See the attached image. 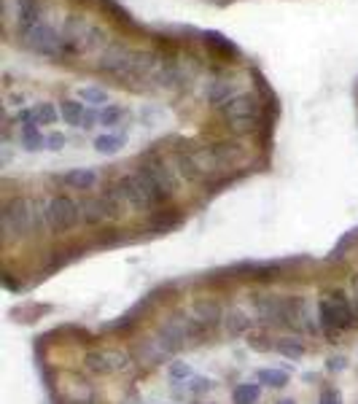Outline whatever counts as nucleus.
Returning <instances> with one entry per match:
<instances>
[{"label": "nucleus", "mask_w": 358, "mask_h": 404, "mask_svg": "<svg viewBox=\"0 0 358 404\" xmlns=\"http://www.w3.org/2000/svg\"><path fill=\"white\" fill-rule=\"evenodd\" d=\"M95 68H97V73H102V76L119 78L124 87L146 89L149 76L159 68V62H156V54L153 52L132 49V46H127V43H108V46L97 54Z\"/></svg>", "instance_id": "1"}, {"label": "nucleus", "mask_w": 358, "mask_h": 404, "mask_svg": "<svg viewBox=\"0 0 358 404\" xmlns=\"http://www.w3.org/2000/svg\"><path fill=\"white\" fill-rule=\"evenodd\" d=\"M46 227V213L41 197H14L3 208V232L8 240L30 237Z\"/></svg>", "instance_id": "2"}, {"label": "nucleus", "mask_w": 358, "mask_h": 404, "mask_svg": "<svg viewBox=\"0 0 358 404\" xmlns=\"http://www.w3.org/2000/svg\"><path fill=\"white\" fill-rule=\"evenodd\" d=\"M318 323L329 337L353 329L358 323V316L353 310V302L345 291H329L318 302Z\"/></svg>", "instance_id": "3"}, {"label": "nucleus", "mask_w": 358, "mask_h": 404, "mask_svg": "<svg viewBox=\"0 0 358 404\" xmlns=\"http://www.w3.org/2000/svg\"><path fill=\"white\" fill-rule=\"evenodd\" d=\"M116 183H119L121 194L127 197L130 208H132L135 213H156L165 202H167V197L159 192L151 181L140 173V170L121 176Z\"/></svg>", "instance_id": "4"}, {"label": "nucleus", "mask_w": 358, "mask_h": 404, "mask_svg": "<svg viewBox=\"0 0 358 404\" xmlns=\"http://www.w3.org/2000/svg\"><path fill=\"white\" fill-rule=\"evenodd\" d=\"M43 213H46V227L57 235L70 232L81 221V205L68 194H51L43 200Z\"/></svg>", "instance_id": "5"}, {"label": "nucleus", "mask_w": 358, "mask_h": 404, "mask_svg": "<svg viewBox=\"0 0 358 404\" xmlns=\"http://www.w3.org/2000/svg\"><path fill=\"white\" fill-rule=\"evenodd\" d=\"M137 170L149 178V181H151L153 186L165 194L167 200H170L172 194H175V189H178V178H181L178 176V170H175L172 159L165 157V154H159V151H149L146 157L140 159Z\"/></svg>", "instance_id": "6"}, {"label": "nucleus", "mask_w": 358, "mask_h": 404, "mask_svg": "<svg viewBox=\"0 0 358 404\" xmlns=\"http://www.w3.org/2000/svg\"><path fill=\"white\" fill-rule=\"evenodd\" d=\"M19 43H22V49L38 54V57H49V60L65 54V41H62V36H60L51 25H46V22H38L30 30L19 33Z\"/></svg>", "instance_id": "7"}, {"label": "nucleus", "mask_w": 358, "mask_h": 404, "mask_svg": "<svg viewBox=\"0 0 358 404\" xmlns=\"http://www.w3.org/2000/svg\"><path fill=\"white\" fill-rule=\"evenodd\" d=\"M223 122L229 124L232 132H254L259 124V103L251 92H240L237 97H232L226 106L221 108Z\"/></svg>", "instance_id": "8"}, {"label": "nucleus", "mask_w": 358, "mask_h": 404, "mask_svg": "<svg viewBox=\"0 0 358 404\" xmlns=\"http://www.w3.org/2000/svg\"><path fill=\"white\" fill-rule=\"evenodd\" d=\"M84 367L92 375H119L132 367V358L119 348H102L84 356Z\"/></svg>", "instance_id": "9"}, {"label": "nucleus", "mask_w": 358, "mask_h": 404, "mask_svg": "<svg viewBox=\"0 0 358 404\" xmlns=\"http://www.w3.org/2000/svg\"><path fill=\"white\" fill-rule=\"evenodd\" d=\"M156 337L162 340V345L170 353H178L181 348L188 345V323L186 316H170L165 318L159 326H156Z\"/></svg>", "instance_id": "10"}, {"label": "nucleus", "mask_w": 358, "mask_h": 404, "mask_svg": "<svg viewBox=\"0 0 358 404\" xmlns=\"http://www.w3.org/2000/svg\"><path fill=\"white\" fill-rule=\"evenodd\" d=\"M188 318H194L202 329H207V332L213 334L219 326H221L223 321V307L216 302V299H194L191 305H188Z\"/></svg>", "instance_id": "11"}, {"label": "nucleus", "mask_w": 358, "mask_h": 404, "mask_svg": "<svg viewBox=\"0 0 358 404\" xmlns=\"http://www.w3.org/2000/svg\"><path fill=\"white\" fill-rule=\"evenodd\" d=\"M78 205H81V221L89 224V227H97L102 221L113 218V213L108 208V200L102 194H86V197L78 200Z\"/></svg>", "instance_id": "12"}, {"label": "nucleus", "mask_w": 358, "mask_h": 404, "mask_svg": "<svg viewBox=\"0 0 358 404\" xmlns=\"http://www.w3.org/2000/svg\"><path fill=\"white\" fill-rule=\"evenodd\" d=\"M186 84V73L175 65H159L156 71L149 76L146 89H165V92H178Z\"/></svg>", "instance_id": "13"}, {"label": "nucleus", "mask_w": 358, "mask_h": 404, "mask_svg": "<svg viewBox=\"0 0 358 404\" xmlns=\"http://www.w3.org/2000/svg\"><path fill=\"white\" fill-rule=\"evenodd\" d=\"M240 92H245V89H240V84L235 78H219V81H210V84H207V89H205V100H207V106L221 111L232 97H237Z\"/></svg>", "instance_id": "14"}, {"label": "nucleus", "mask_w": 358, "mask_h": 404, "mask_svg": "<svg viewBox=\"0 0 358 404\" xmlns=\"http://www.w3.org/2000/svg\"><path fill=\"white\" fill-rule=\"evenodd\" d=\"M254 329V321H251V316L242 310V307H237V305H232V307H226L223 310V321H221V332L226 334V337H242V334H248Z\"/></svg>", "instance_id": "15"}, {"label": "nucleus", "mask_w": 358, "mask_h": 404, "mask_svg": "<svg viewBox=\"0 0 358 404\" xmlns=\"http://www.w3.org/2000/svg\"><path fill=\"white\" fill-rule=\"evenodd\" d=\"M97 170L95 167H73L68 173H62L60 181H62V186H68V189H76V192H89V189H95L97 186Z\"/></svg>", "instance_id": "16"}, {"label": "nucleus", "mask_w": 358, "mask_h": 404, "mask_svg": "<svg viewBox=\"0 0 358 404\" xmlns=\"http://www.w3.org/2000/svg\"><path fill=\"white\" fill-rule=\"evenodd\" d=\"M137 361L140 364H159V361H165V358H170L172 353L162 345V340L156 337V334H151V337H146L140 345H137Z\"/></svg>", "instance_id": "17"}, {"label": "nucleus", "mask_w": 358, "mask_h": 404, "mask_svg": "<svg viewBox=\"0 0 358 404\" xmlns=\"http://www.w3.org/2000/svg\"><path fill=\"white\" fill-rule=\"evenodd\" d=\"M170 159L172 165H175V170H178V176L184 178V181H202V173H200V165L194 159V148L191 146L188 148H178Z\"/></svg>", "instance_id": "18"}, {"label": "nucleus", "mask_w": 358, "mask_h": 404, "mask_svg": "<svg viewBox=\"0 0 358 404\" xmlns=\"http://www.w3.org/2000/svg\"><path fill=\"white\" fill-rule=\"evenodd\" d=\"M41 22V8L35 0H17V30L25 33Z\"/></svg>", "instance_id": "19"}, {"label": "nucleus", "mask_w": 358, "mask_h": 404, "mask_svg": "<svg viewBox=\"0 0 358 404\" xmlns=\"http://www.w3.org/2000/svg\"><path fill=\"white\" fill-rule=\"evenodd\" d=\"M124 143H127L124 135H119V132H108V135L95 138V148H97V154H108V157H113V154H119L121 148H124Z\"/></svg>", "instance_id": "20"}, {"label": "nucleus", "mask_w": 358, "mask_h": 404, "mask_svg": "<svg viewBox=\"0 0 358 404\" xmlns=\"http://www.w3.org/2000/svg\"><path fill=\"white\" fill-rule=\"evenodd\" d=\"M60 113H62L65 124H70V127H84L86 111H84V106H81V100H62Z\"/></svg>", "instance_id": "21"}, {"label": "nucleus", "mask_w": 358, "mask_h": 404, "mask_svg": "<svg viewBox=\"0 0 358 404\" xmlns=\"http://www.w3.org/2000/svg\"><path fill=\"white\" fill-rule=\"evenodd\" d=\"M305 342H302V337H283V340H277V345H275V353H280V356H286V358H302L305 356Z\"/></svg>", "instance_id": "22"}, {"label": "nucleus", "mask_w": 358, "mask_h": 404, "mask_svg": "<svg viewBox=\"0 0 358 404\" xmlns=\"http://www.w3.org/2000/svg\"><path fill=\"white\" fill-rule=\"evenodd\" d=\"M33 116L38 127H41V124H43V127H51V124H57V119H60L62 113L57 111L54 103H46V100H43V103H35L33 106Z\"/></svg>", "instance_id": "23"}, {"label": "nucleus", "mask_w": 358, "mask_h": 404, "mask_svg": "<svg viewBox=\"0 0 358 404\" xmlns=\"http://www.w3.org/2000/svg\"><path fill=\"white\" fill-rule=\"evenodd\" d=\"M78 100H84L89 106H111V103H108V92L102 87H95V84L78 89Z\"/></svg>", "instance_id": "24"}, {"label": "nucleus", "mask_w": 358, "mask_h": 404, "mask_svg": "<svg viewBox=\"0 0 358 404\" xmlns=\"http://www.w3.org/2000/svg\"><path fill=\"white\" fill-rule=\"evenodd\" d=\"M259 383H267L270 388H283L289 383V375L280 369H261L259 372Z\"/></svg>", "instance_id": "25"}, {"label": "nucleus", "mask_w": 358, "mask_h": 404, "mask_svg": "<svg viewBox=\"0 0 358 404\" xmlns=\"http://www.w3.org/2000/svg\"><path fill=\"white\" fill-rule=\"evenodd\" d=\"M259 396H261V391H259L256 383H242V386H237V391H235V402L237 404H256Z\"/></svg>", "instance_id": "26"}, {"label": "nucleus", "mask_w": 358, "mask_h": 404, "mask_svg": "<svg viewBox=\"0 0 358 404\" xmlns=\"http://www.w3.org/2000/svg\"><path fill=\"white\" fill-rule=\"evenodd\" d=\"M167 119V111L159 106H143L140 108V122L146 127H156V122H165Z\"/></svg>", "instance_id": "27"}, {"label": "nucleus", "mask_w": 358, "mask_h": 404, "mask_svg": "<svg viewBox=\"0 0 358 404\" xmlns=\"http://www.w3.org/2000/svg\"><path fill=\"white\" fill-rule=\"evenodd\" d=\"M68 396H70V402H89V396H92V386L84 383V380H70Z\"/></svg>", "instance_id": "28"}, {"label": "nucleus", "mask_w": 358, "mask_h": 404, "mask_svg": "<svg viewBox=\"0 0 358 404\" xmlns=\"http://www.w3.org/2000/svg\"><path fill=\"white\" fill-rule=\"evenodd\" d=\"M124 116H127V108H124V106H113V103H111V106H108L100 113V124H102V127H116V124H119Z\"/></svg>", "instance_id": "29"}, {"label": "nucleus", "mask_w": 358, "mask_h": 404, "mask_svg": "<svg viewBox=\"0 0 358 404\" xmlns=\"http://www.w3.org/2000/svg\"><path fill=\"white\" fill-rule=\"evenodd\" d=\"M167 375H170L172 383H186V380H191V367L186 361H172L167 367Z\"/></svg>", "instance_id": "30"}, {"label": "nucleus", "mask_w": 358, "mask_h": 404, "mask_svg": "<svg viewBox=\"0 0 358 404\" xmlns=\"http://www.w3.org/2000/svg\"><path fill=\"white\" fill-rule=\"evenodd\" d=\"M186 391L191 396H205L213 391V383L207 377H191V380H186Z\"/></svg>", "instance_id": "31"}, {"label": "nucleus", "mask_w": 358, "mask_h": 404, "mask_svg": "<svg viewBox=\"0 0 358 404\" xmlns=\"http://www.w3.org/2000/svg\"><path fill=\"white\" fill-rule=\"evenodd\" d=\"M275 345H277V342H273V337H270V334L267 332H254L251 334V348H254V351H275Z\"/></svg>", "instance_id": "32"}, {"label": "nucleus", "mask_w": 358, "mask_h": 404, "mask_svg": "<svg viewBox=\"0 0 358 404\" xmlns=\"http://www.w3.org/2000/svg\"><path fill=\"white\" fill-rule=\"evenodd\" d=\"M65 143H68V138H65L62 132H49V135H46V146H43V148H49V151H60Z\"/></svg>", "instance_id": "33"}, {"label": "nucleus", "mask_w": 358, "mask_h": 404, "mask_svg": "<svg viewBox=\"0 0 358 404\" xmlns=\"http://www.w3.org/2000/svg\"><path fill=\"white\" fill-rule=\"evenodd\" d=\"M318 404H342L340 391H337V388H326L324 396H321V402H318Z\"/></svg>", "instance_id": "34"}, {"label": "nucleus", "mask_w": 358, "mask_h": 404, "mask_svg": "<svg viewBox=\"0 0 358 404\" xmlns=\"http://www.w3.org/2000/svg\"><path fill=\"white\" fill-rule=\"evenodd\" d=\"M347 297L353 302V310H356V316H358V272L350 278V294H347Z\"/></svg>", "instance_id": "35"}, {"label": "nucleus", "mask_w": 358, "mask_h": 404, "mask_svg": "<svg viewBox=\"0 0 358 404\" xmlns=\"http://www.w3.org/2000/svg\"><path fill=\"white\" fill-rule=\"evenodd\" d=\"M277 404H296L294 399H283V402H277Z\"/></svg>", "instance_id": "36"}, {"label": "nucleus", "mask_w": 358, "mask_h": 404, "mask_svg": "<svg viewBox=\"0 0 358 404\" xmlns=\"http://www.w3.org/2000/svg\"><path fill=\"white\" fill-rule=\"evenodd\" d=\"M121 404H137V402H135V399H124Z\"/></svg>", "instance_id": "37"}]
</instances>
